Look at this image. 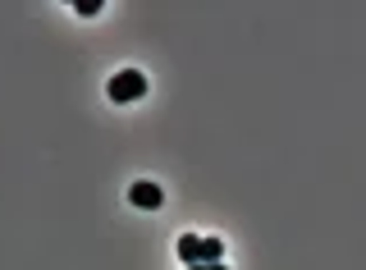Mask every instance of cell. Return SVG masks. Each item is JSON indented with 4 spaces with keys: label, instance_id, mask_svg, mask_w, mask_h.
I'll return each instance as SVG.
<instances>
[{
    "label": "cell",
    "instance_id": "cell-6",
    "mask_svg": "<svg viewBox=\"0 0 366 270\" xmlns=\"http://www.w3.org/2000/svg\"><path fill=\"white\" fill-rule=\"evenodd\" d=\"M188 270H229L224 261H211V266H188Z\"/></svg>",
    "mask_w": 366,
    "mask_h": 270
},
{
    "label": "cell",
    "instance_id": "cell-5",
    "mask_svg": "<svg viewBox=\"0 0 366 270\" xmlns=\"http://www.w3.org/2000/svg\"><path fill=\"white\" fill-rule=\"evenodd\" d=\"M97 9H101V0H78V14H83V19H92Z\"/></svg>",
    "mask_w": 366,
    "mask_h": 270
},
{
    "label": "cell",
    "instance_id": "cell-2",
    "mask_svg": "<svg viewBox=\"0 0 366 270\" xmlns=\"http://www.w3.org/2000/svg\"><path fill=\"white\" fill-rule=\"evenodd\" d=\"M129 201H133V206H142V211H160L165 193H160L156 184H147V179H142V184H133V188H129Z\"/></svg>",
    "mask_w": 366,
    "mask_h": 270
},
{
    "label": "cell",
    "instance_id": "cell-4",
    "mask_svg": "<svg viewBox=\"0 0 366 270\" xmlns=\"http://www.w3.org/2000/svg\"><path fill=\"white\" fill-rule=\"evenodd\" d=\"M211 261H224V243L220 239H202V266Z\"/></svg>",
    "mask_w": 366,
    "mask_h": 270
},
{
    "label": "cell",
    "instance_id": "cell-1",
    "mask_svg": "<svg viewBox=\"0 0 366 270\" xmlns=\"http://www.w3.org/2000/svg\"><path fill=\"white\" fill-rule=\"evenodd\" d=\"M110 101L114 106H129V101H137V96H147V74H137V69H119L110 78Z\"/></svg>",
    "mask_w": 366,
    "mask_h": 270
},
{
    "label": "cell",
    "instance_id": "cell-3",
    "mask_svg": "<svg viewBox=\"0 0 366 270\" xmlns=\"http://www.w3.org/2000/svg\"><path fill=\"white\" fill-rule=\"evenodd\" d=\"M179 261L183 266H202V239L197 234H183L179 239Z\"/></svg>",
    "mask_w": 366,
    "mask_h": 270
}]
</instances>
